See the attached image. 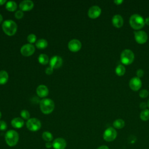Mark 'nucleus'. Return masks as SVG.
Listing matches in <instances>:
<instances>
[{
	"mask_svg": "<svg viewBox=\"0 0 149 149\" xmlns=\"http://www.w3.org/2000/svg\"><path fill=\"white\" fill-rule=\"evenodd\" d=\"M2 28L3 32L6 35L9 36H12L16 33L17 26L13 20H6L3 22Z\"/></svg>",
	"mask_w": 149,
	"mask_h": 149,
	"instance_id": "obj_1",
	"label": "nucleus"
},
{
	"mask_svg": "<svg viewBox=\"0 0 149 149\" xmlns=\"http://www.w3.org/2000/svg\"><path fill=\"white\" fill-rule=\"evenodd\" d=\"M40 107L41 112L44 114H49L54 109L55 104L49 98H43L40 102Z\"/></svg>",
	"mask_w": 149,
	"mask_h": 149,
	"instance_id": "obj_2",
	"label": "nucleus"
},
{
	"mask_svg": "<svg viewBox=\"0 0 149 149\" xmlns=\"http://www.w3.org/2000/svg\"><path fill=\"white\" fill-rule=\"evenodd\" d=\"M129 23L133 29L139 30L144 26L145 20L143 17L139 14H133L129 19Z\"/></svg>",
	"mask_w": 149,
	"mask_h": 149,
	"instance_id": "obj_3",
	"label": "nucleus"
},
{
	"mask_svg": "<svg viewBox=\"0 0 149 149\" xmlns=\"http://www.w3.org/2000/svg\"><path fill=\"white\" fill-rule=\"evenodd\" d=\"M6 144L10 147L15 146L19 141V134L17 132L14 130H8L5 136Z\"/></svg>",
	"mask_w": 149,
	"mask_h": 149,
	"instance_id": "obj_4",
	"label": "nucleus"
},
{
	"mask_svg": "<svg viewBox=\"0 0 149 149\" xmlns=\"http://www.w3.org/2000/svg\"><path fill=\"white\" fill-rule=\"evenodd\" d=\"M134 59V55L130 49H124L120 54V61L125 65L131 64L133 62Z\"/></svg>",
	"mask_w": 149,
	"mask_h": 149,
	"instance_id": "obj_5",
	"label": "nucleus"
},
{
	"mask_svg": "<svg viewBox=\"0 0 149 149\" xmlns=\"http://www.w3.org/2000/svg\"><path fill=\"white\" fill-rule=\"evenodd\" d=\"M26 126L29 130L36 132L41 128V123L40 120L38 119L33 118L27 120L26 122Z\"/></svg>",
	"mask_w": 149,
	"mask_h": 149,
	"instance_id": "obj_6",
	"label": "nucleus"
},
{
	"mask_svg": "<svg viewBox=\"0 0 149 149\" xmlns=\"http://www.w3.org/2000/svg\"><path fill=\"white\" fill-rule=\"evenodd\" d=\"M117 136V132L113 127L107 128L104 132L103 139L106 141H112L114 140Z\"/></svg>",
	"mask_w": 149,
	"mask_h": 149,
	"instance_id": "obj_7",
	"label": "nucleus"
},
{
	"mask_svg": "<svg viewBox=\"0 0 149 149\" xmlns=\"http://www.w3.org/2000/svg\"><path fill=\"white\" fill-rule=\"evenodd\" d=\"M35 52V47L33 44H26L23 45L20 49V53L24 56H30Z\"/></svg>",
	"mask_w": 149,
	"mask_h": 149,
	"instance_id": "obj_8",
	"label": "nucleus"
},
{
	"mask_svg": "<svg viewBox=\"0 0 149 149\" xmlns=\"http://www.w3.org/2000/svg\"><path fill=\"white\" fill-rule=\"evenodd\" d=\"M134 34L135 40L139 44H144L147 41L148 39L147 34L144 31L140 30V31H134Z\"/></svg>",
	"mask_w": 149,
	"mask_h": 149,
	"instance_id": "obj_9",
	"label": "nucleus"
},
{
	"mask_svg": "<svg viewBox=\"0 0 149 149\" xmlns=\"http://www.w3.org/2000/svg\"><path fill=\"white\" fill-rule=\"evenodd\" d=\"M68 47L70 51L76 52L81 49V43L79 40L77 39H73L69 42Z\"/></svg>",
	"mask_w": 149,
	"mask_h": 149,
	"instance_id": "obj_10",
	"label": "nucleus"
},
{
	"mask_svg": "<svg viewBox=\"0 0 149 149\" xmlns=\"http://www.w3.org/2000/svg\"><path fill=\"white\" fill-rule=\"evenodd\" d=\"M129 87L133 91L139 90L141 87V81L140 78L134 77L129 81Z\"/></svg>",
	"mask_w": 149,
	"mask_h": 149,
	"instance_id": "obj_11",
	"label": "nucleus"
},
{
	"mask_svg": "<svg viewBox=\"0 0 149 149\" xmlns=\"http://www.w3.org/2000/svg\"><path fill=\"white\" fill-rule=\"evenodd\" d=\"M101 13V8L97 6L94 5L90 8L88 11V16L91 19H95L100 16Z\"/></svg>",
	"mask_w": 149,
	"mask_h": 149,
	"instance_id": "obj_12",
	"label": "nucleus"
},
{
	"mask_svg": "<svg viewBox=\"0 0 149 149\" xmlns=\"http://www.w3.org/2000/svg\"><path fill=\"white\" fill-rule=\"evenodd\" d=\"M62 59L58 55L53 56L49 61V65L52 69H57L61 66L62 64Z\"/></svg>",
	"mask_w": 149,
	"mask_h": 149,
	"instance_id": "obj_13",
	"label": "nucleus"
},
{
	"mask_svg": "<svg viewBox=\"0 0 149 149\" xmlns=\"http://www.w3.org/2000/svg\"><path fill=\"white\" fill-rule=\"evenodd\" d=\"M34 7V3L30 0H24L19 3V8L22 11L31 10Z\"/></svg>",
	"mask_w": 149,
	"mask_h": 149,
	"instance_id": "obj_14",
	"label": "nucleus"
},
{
	"mask_svg": "<svg viewBox=\"0 0 149 149\" xmlns=\"http://www.w3.org/2000/svg\"><path fill=\"white\" fill-rule=\"evenodd\" d=\"M66 147V142L63 138H56L52 143V147L54 149H65Z\"/></svg>",
	"mask_w": 149,
	"mask_h": 149,
	"instance_id": "obj_15",
	"label": "nucleus"
},
{
	"mask_svg": "<svg viewBox=\"0 0 149 149\" xmlns=\"http://www.w3.org/2000/svg\"><path fill=\"white\" fill-rule=\"evenodd\" d=\"M36 93L38 97L41 98H44L48 95L49 90L48 87L45 85H40L36 89Z\"/></svg>",
	"mask_w": 149,
	"mask_h": 149,
	"instance_id": "obj_16",
	"label": "nucleus"
},
{
	"mask_svg": "<svg viewBox=\"0 0 149 149\" xmlns=\"http://www.w3.org/2000/svg\"><path fill=\"white\" fill-rule=\"evenodd\" d=\"M112 22L113 25L116 28H120L123 24V19L122 17L119 15H115L112 19Z\"/></svg>",
	"mask_w": 149,
	"mask_h": 149,
	"instance_id": "obj_17",
	"label": "nucleus"
},
{
	"mask_svg": "<svg viewBox=\"0 0 149 149\" xmlns=\"http://www.w3.org/2000/svg\"><path fill=\"white\" fill-rule=\"evenodd\" d=\"M24 122L23 119L19 117L15 118H13L11 121V125L12 126L16 129H20L22 128L24 126Z\"/></svg>",
	"mask_w": 149,
	"mask_h": 149,
	"instance_id": "obj_18",
	"label": "nucleus"
},
{
	"mask_svg": "<svg viewBox=\"0 0 149 149\" xmlns=\"http://www.w3.org/2000/svg\"><path fill=\"white\" fill-rule=\"evenodd\" d=\"M5 8L9 12L15 11L17 9V3L15 1H8L6 3Z\"/></svg>",
	"mask_w": 149,
	"mask_h": 149,
	"instance_id": "obj_19",
	"label": "nucleus"
},
{
	"mask_svg": "<svg viewBox=\"0 0 149 149\" xmlns=\"http://www.w3.org/2000/svg\"><path fill=\"white\" fill-rule=\"evenodd\" d=\"M8 73L5 70L0 71V84H5L8 80Z\"/></svg>",
	"mask_w": 149,
	"mask_h": 149,
	"instance_id": "obj_20",
	"label": "nucleus"
},
{
	"mask_svg": "<svg viewBox=\"0 0 149 149\" xmlns=\"http://www.w3.org/2000/svg\"><path fill=\"white\" fill-rule=\"evenodd\" d=\"M48 46V42L45 39H40L36 42V47L38 49H45Z\"/></svg>",
	"mask_w": 149,
	"mask_h": 149,
	"instance_id": "obj_21",
	"label": "nucleus"
},
{
	"mask_svg": "<svg viewBox=\"0 0 149 149\" xmlns=\"http://www.w3.org/2000/svg\"><path fill=\"white\" fill-rule=\"evenodd\" d=\"M38 62L42 65H47L49 62V58L45 54H41L38 57Z\"/></svg>",
	"mask_w": 149,
	"mask_h": 149,
	"instance_id": "obj_22",
	"label": "nucleus"
},
{
	"mask_svg": "<svg viewBox=\"0 0 149 149\" xmlns=\"http://www.w3.org/2000/svg\"><path fill=\"white\" fill-rule=\"evenodd\" d=\"M113 126L115 128L120 129L125 126V122L123 119H118L115 120L113 123Z\"/></svg>",
	"mask_w": 149,
	"mask_h": 149,
	"instance_id": "obj_23",
	"label": "nucleus"
},
{
	"mask_svg": "<svg viewBox=\"0 0 149 149\" xmlns=\"http://www.w3.org/2000/svg\"><path fill=\"white\" fill-rule=\"evenodd\" d=\"M125 72H126V69H125V66L120 64L118 65L115 69L116 74L119 76H123L125 74Z\"/></svg>",
	"mask_w": 149,
	"mask_h": 149,
	"instance_id": "obj_24",
	"label": "nucleus"
},
{
	"mask_svg": "<svg viewBox=\"0 0 149 149\" xmlns=\"http://www.w3.org/2000/svg\"><path fill=\"white\" fill-rule=\"evenodd\" d=\"M42 137L43 140L47 142H51L53 139L52 134L49 132H44L42 134Z\"/></svg>",
	"mask_w": 149,
	"mask_h": 149,
	"instance_id": "obj_25",
	"label": "nucleus"
},
{
	"mask_svg": "<svg viewBox=\"0 0 149 149\" xmlns=\"http://www.w3.org/2000/svg\"><path fill=\"white\" fill-rule=\"evenodd\" d=\"M140 118L142 120L146 121L149 119V110L147 109H145L143 110L140 114Z\"/></svg>",
	"mask_w": 149,
	"mask_h": 149,
	"instance_id": "obj_26",
	"label": "nucleus"
},
{
	"mask_svg": "<svg viewBox=\"0 0 149 149\" xmlns=\"http://www.w3.org/2000/svg\"><path fill=\"white\" fill-rule=\"evenodd\" d=\"M20 116L21 117L24 119H27L29 120L30 119V113L27 110L23 109L20 112Z\"/></svg>",
	"mask_w": 149,
	"mask_h": 149,
	"instance_id": "obj_27",
	"label": "nucleus"
},
{
	"mask_svg": "<svg viewBox=\"0 0 149 149\" xmlns=\"http://www.w3.org/2000/svg\"><path fill=\"white\" fill-rule=\"evenodd\" d=\"M36 36L34 34H30L27 36V41L29 44H32L33 43H34L36 41Z\"/></svg>",
	"mask_w": 149,
	"mask_h": 149,
	"instance_id": "obj_28",
	"label": "nucleus"
},
{
	"mask_svg": "<svg viewBox=\"0 0 149 149\" xmlns=\"http://www.w3.org/2000/svg\"><path fill=\"white\" fill-rule=\"evenodd\" d=\"M24 13L21 10H17L15 13V17L17 19H21L23 17Z\"/></svg>",
	"mask_w": 149,
	"mask_h": 149,
	"instance_id": "obj_29",
	"label": "nucleus"
},
{
	"mask_svg": "<svg viewBox=\"0 0 149 149\" xmlns=\"http://www.w3.org/2000/svg\"><path fill=\"white\" fill-rule=\"evenodd\" d=\"M148 92L147 90H145V89L141 90L139 93V95L141 98H146L148 96Z\"/></svg>",
	"mask_w": 149,
	"mask_h": 149,
	"instance_id": "obj_30",
	"label": "nucleus"
},
{
	"mask_svg": "<svg viewBox=\"0 0 149 149\" xmlns=\"http://www.w3.org/2000/svg\"><path fill=\"white\" fill-rule=\"evenodd\" d=\"M6 128V123L3 120H0V130H5Z\"/></svg>",
	"mask_w": 149,
	"mask_h": 149,
	"instance_id": "obj_31",
	"label": "nucleus"
},
{
	"mask_svg": "<svg viewBox=\"0 0 149 149\" xmlns=\"http://www.w3.org/2000/svg\"><path fill=\"white\" fill-rule=\"evenodd\" d=\"M136 74L137 76V77L140 78L141 77H142L144 75V71L143 70V69H139L137 70L136 72Z\"/></svg>",
	"mask_w": 149,
	"mask_h": 149,
	"instance_id": "obj_32",
	"label": "nucleus"
},
{
	"mask_svg": "<svg viewBox=\"0 0 149 149\" xmlns=\"http://www.w3.org/2000/svg\"><path fill=\"white\" fill-rule=\"evenodd\" d=\"M53 69H52L51 67H48L47 69H46V70H45V73H46V74H48V75H50V74H51L52 73V72H53Z\"/></svg>",
	"mask_w": 149,
	"mask_h": 149,
	"instance_id": "obj_33",
	"label": "nucleus"
},
{
	"mask_svg": "<svg viewBox=\"0 0 149 149\" xmlns=\"http://www.w3.org/2000/svg\"><path fill=\"white\" fill-rule=\"evenodd\" d=\"M45 147L47 148H50L52 147V143H51V142H47L45 143Z\"/></svg>",
	"mask_w": 149,
	"mask_h": 149,
	"instance_id": "obj_34",
	"label": "nucleus"
},
{
	"mask_svg": "<svg viewBox=\"0 0 149 149\" xmlns=\"http://www.w3.org/2000/svg\"><path fill=\"white\" fill-rule=\"evenodd\" d=\"M147 105L145 102H142L140 104V107L141 108H143V109L146 108L147 107Z\"/></svg>",
	"mask_w": 149,
	"mask_h": 149,
	"instance_id": "obj_35",
	"label": "nucleus"
},
{
	"mask_svg": "<svg viewBox=\"0 0 149 149\" xmlns=\"http://www.w3.org/2000/svg\"><path fill=\"white\" fill-rule=\"evenodd\" d=\"M123 2V0H115L114 1V3H116V5H120Z\"/></svg>",
	"mask_w": 149,
	"mask_h": 149,
	"instance_id": "obj_36",
	"label": "nucleus"
},
{
	"mask_svg": "<svg viewBox=\"0 0 149 149\" xmlns=\"http://www.w3.org/2000/svg\"><path fill=\"white\" fill-rule=\"evenodd\" d=\"M97 149H109V148L107 146H101L99 147Z\"/></svg>",
	"mask_w": 149,
	"mask_h": 149,
	"instance_id": "obj_37",
	"label": "nucleus"
},
{
	"mask_svg": "<svg viewBox=\"0 0 149 149\" xmlns=\"http://www.w3.org/2000/svg\"><path fill=\"white\" fill-rule=\"evenodd\" d=\"M5 3H6V1H5V0H0V6L4 5Z\"/></svg>",
	"mask_w": 149,
	"mask_h": 149,
	"instance_id": "obj_38",
	"label": "nucleus"
},
{
	"mask_svg": "<svg viewBox=\"0 0 149 149\" xmlns=\"http://www.w3.org/2000/svg\"><path fill=\"white\" fill-rule=\"evenodd\" d=\"M145 23L147 25H149V17H147L145 19Z\"/></svg>",
	"mask_w": 149,
	"mask_h": 149,
	"instance_id": "obj_39",
	"label": "nucleus"
},
{
	"mask_svg": "<svg viewBox=\"0 0 149 149\" xmlns=\"http://www.w3.org/2000/svg\"><path fill=\"white\" fill-rule=\"evenodd\" d=\"M2 20H3V17H2V16L0 14V23H1V22H2Z\"/></svg>",
	"mask_w": 149,
	"mask_h": 149,
	"instance_id": "obj_40",
	"label": "nucleus"
},
{
	"mask_svg": "<svg viewBox=\"0 0 149 149\" xmlns=\"http://www.w3.org/2000/svg\"><path fill=\"white\" fill-rule=\"evenodd\" d=\"M147 106L149 107V100H148V102H147Z\"/></svg>",
	"mask_w": 149,
	"mask_h": 149,
	"instance_id": "obj_41",
	"label": "nucleus"
},
{
	"mask_svg": "<svg viewBox=\"0 0 149 149\" xmlns=\"http://www.w3.org/2000/svg\"><path fill=\"white\" fill-rule=\"evenodd\" d=\"M1 116H2V113H1V111H0V119H1Z\"/></svg>",
	"mask_w": 149,
	"mask_h": 149,
	"instance_id": "obj_42",
	"label": "nucleus"
}]
</instances>
